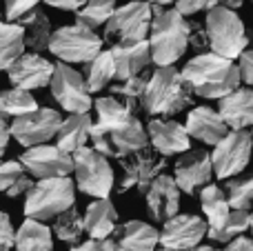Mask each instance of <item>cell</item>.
I'll use <instances>...</instances> for the list:
<instances>
[{"label": "cell", "mask_w": 253, "mask_h": 251, "mask_svg": "<svg viewBox=\"0 0 253 251\" xmlns=\"http://www.w3.org/2000/svg\"><path fill=\"white\" fill-rule=\"evenodd\" d=\"M182 78L193 93L207 100H222L242 83L240 67L213 51L198 53L182 67Z\"/></svg>", "instance_id": "1"}, {"label": "cell", "mask_w": 253, "mask_h": 251, "mask_svg": "<svg viewBox=\"0 0 253 251\" xmlns=\"http://www.w3.org/2000/svg\"><path fill=\"white\" fill-rule=\"evenodd\" d=\"M153 7V4H151ZM151 60L158 67H171L189 49V20L178 9L153 7V20L149 29Z\"/></svg>", "instance_id": "2"}, {"label": "cell", "mask_w": 253, "mask_h": 251, "mask_svg": "<svg viewBox=\"0 0 253 251\" xmlns=\"http://www.w3.org/2000/svg\"><path fill=\"white\" fill-rule=\"evenodd\" d=\"M193 105V91L184 83L182 74L171 67H158L147 80L142 107L149 116H173Z\"/></svg>", "instance_id": "3"}, {"label": "cell", "mask_w": 253, "mask_h": 251, "mask_svg": "<svg viewBox=\"0 0 253 251\" xmlns=\"http://www.w3.org/2000/svg\"><path fill=\"white\" fill-rule=\"evenodd\" d=\"M205 29L207 36H209V49L222 58L236 60L249 47V36H247L245 22L229 7L213 4L211 9H207Z\"/></svg>", "instance_id": "4"}, {"label": "cell", "mask_w": 253, "mask_h": 251, "mask_svg": "<svg viewBox=\"0 0 253 251\" xmlns=\"http://www.w3.org/2000/svg\"><path fill=\"white\" fill-rule=\"evenodd\" d=\"M76 205V185L69 176L42 178L34 182L25 200V216L34 220H51Z\"/></svg>", "instance_id": "5"}, {"label": "cell", "mask_w": 253, "mask_h": 251, "mask_svg": "<svg viewBox=\"0 0 253 251\" xmlns=\"http://www.w3.org/2000/svg\"><path fill=\"white\" fill-rule=\"evenodd\" d=\"M105 40L84 25H65L53 31L49 40V51L67 65H84L102 51Z\"/></svg>", "instance_id": "6"}, {"label": "cell", "mask_w": 253, "mask_h": 251, "mask_svg": "<svg viewBox=\"0 0 253 251\" xmlns=\"http://www.w3.org/2000/svg\"><path fill=\"white\" fill-rule=\"evenodd\" d=\"M153 20V7L147 0H131V2L116 7L111 18L105 25V38L111 44L140 42L149 38Z\"/></svg>", "instance_id": "7"}, {"label": "cell", "mask_w": 253, "mask_h": 251, "mask_svg": "<svg viewBox=\"0 0 253 251\" xmlns=\"http://www.w3.org/2000/svg\"><path fill=\"white\" fill-rule=\"evenodd\" d=\"M76 187L91 198H109L114 191V169L109 158L98 154L93 147H83L74 154Z\"/></svg>", "instance_id": "8"}, {"label": "cell", "mask_w": 253, "mask_h": 251, "mask_svg": "<svg viewBox=\"0 0 253 251\" xmlns=\"http://www.w3.org/2000/svg\"><path fill=\"white\" fill-rule=\"evenodd\" d=\"M251 149L253 136L247 129H229V133L220 142H215L211 151L215 178L229 180L245 171L251 160Z\"/></svg>", "instance_id": "9"}, {"label": "cell", "mask_w": 253, "mask_h": 251, "mask_svg": "<svg viewBox=\"0 0 253 251\" xmlns=\"http://www.w3.org/2000/svg\"><path fill=\"white\" fill-rule=\"evenodd\" d=\"M49 89H51L53 100L69 114H89L91 111L93 100H91V91H89L87 83H84V76L78 74L67 62H58L53 67Z\"/></svg>", "instance_id": "10"}, {"label": "cell", "mask_w": 253, "mask_h": 251, "mask_svg": "<svg viewBox=\"0 0 253 251\" xmlns=\"http://www.w3.org/2000/svg\"><path fill=\"white\" fill-rule=\"evenodd\" d=\"M89 142L98 154L107 156V158L123 160L131 154L147 149L149 147V133L144 129V125L138 118H131L126 125L114 129L109 133H89Z\"/></svg>", "instance_id": "11"}, {"label": "cell", "mask_w": 253, "mask_h": 251, "mask_svg": "<svg viewBox=\"0 0 253 251\" xmlns=\"http://www.w3.org/2000/svg\"><path fill=\"white\" fill-rule=\"evenodd\" d=\"M62 123V114L51 107H38L31 114H25L20 118H13L11 123V138L20 147H36L44 145L51 138H56Z\"/></svg>", "instance_id": "12"}, {"label": "cell", "mask_w": 253, "mask_h": 251, "mask_svg": "<svg viewBox=\"0 0 253 251\" xmlns=\"http://www.w3.org/2000/svg\"><path fill=\"white\" fill-rule=\"evenodd\" d=\"M20 165L29 176L38 178H60L74 171V156L62 151L58 145H36L20 154Z\"/></svg>", "instance_id": "13"}, {"label": "cell", "mask_w": 253, "mask_h": 251, "mask_svg": "<svg viewBox=\"0 0 253 251\" xmlns=\"http://www.w3.org/2000/svg\"><path fill=\"white\" fill-rule=\"evenodd\" d=\"M165 156L156 151L142 149L138 154H131L123 158V180L118 185V191L125 194L129 189H135L138 194H147L151 182L156 180L160 173H165Z\"/></svg>", "instance_id": "14"}, {"label": "cell", "mask_w": 253, "mask_h": 251, "mask_svg": "<svg viewBox=\"0 0 253 251\" xmlns=\"http://www.w3.org/2000/svg\"><path fill=\"white\" fill-rule=\"evenodd\" d=\"M209 225L207 220L193 213H175L173 218L165 220L160 231V245L173 251H189L207 238Z\"/></svg>", "instance_id": "15"}, {"label": "cell", "mask_w": 253, "mask_h": 251, "mask_svg": "<svg viewBox=\"0 0 253 251\" xmlns=\"http://www.w3.org/2000/svg\"><path fill=\"white\" fill-rule=\"evenodd\" d=\"M173 178L178 182L180 191L187 196H193L207 187L213 178V163H211V154L205 149L187 151L178 163L173 165Z\"/></svg>", "instance_id": "16"}, {"label": "cell", "mask_w": 253, "mask_h": 251, "mask_svg": "<svg viewBox=\"0 0 253 251\" xmlns=\"http://www.w3.org/2000/svg\"><path fill=\"white\" fill-rule=\"evenodd\" d=\"M53 67L56 65L49 62L44 56L31 51V53H22V56L7 69V76H9L13 87L34 91V89L49 87L51 76H53Z\"/></svg>", "instance_id": "17"}, {"label": "cell", "mask_w": 253, "mask_h": 251, "mask_svg": "<svg viewBox=\"0 0 253 251\" xmlns=\"http://www.w3.org/2000/svg\"><path fill=\"white\" fill-rule=\"evenodd\" d=\"M149 145L160 156H175L187 154L191 147V136L187 133V127L169 118H153L147 125Z\"/></svg>", "instance_id": "18"}, {"label": "cell", "mask_w": 253, "mask_h": 251, "mask_svg": "<svg viewBox=\"0 0 253 251\" xmlns=\"http://www.w3.org/2000/svg\"><path fill=\"white\" fill-rule=\"evenodd\" d=\"M144 200H147L149 213L158 222H165L169 218H173L180 209V187L175 182V178L160 173L147 189Z\"/></svg>", "instance_id": "19"}, {"label": "cell", "mask_w": 253, "mask_h": 251, "mask_svg": "<svg viewBox=\"0 0 253 251\" xmlns=\"http://www.w3.org/2000/svg\"><path fill=\"white\" fill-rule=\"evenodd\" d=\"M187 133L202 145H211L220 142L229 133V125L222 120L220 111L211 109V107H193L187 114Z\"/></svg>", "instance_id": "20"}, {"label": "cell", "mask_w": 253, "mask_h": 251, "mask_svg": "<svg viewBox=\"0 0 253 251\" xmlns=\"http://www.w3.org/2000/svg\"><path fill=\"white\" fill-rule=\"evenodd\" d=\"M111 53H114V62H116V80H126L131 76H140L153 62L149 38L140 40V42L114 44Z\"/></svg>", "instance_id": "21"}, {"label": "cell", "mask_w": 253, "mask_h": 251, "mask_svg": "<svg viewBox=\"0 0 253 251\" xmlns=\"http://www.w3.org/2000/svg\"><path fill=\"white\" fill-rule=\"evenodd\" d=\"M93 109H96V120H93L91 133H109L126 125L135 116L133 107L126 105L120 98L111 96V93L93 100Z\"/></svg>", "instance_id": "22"}, {"label": "cell", "mask_w": 253, "mask_h": 251, "mask_svg": "<svg viewBox=\"0 0 253 251\" xmlns=\"http://www.w3.org/2000/svg\"><path fill=\"white\" fill-rule=\"evenodd\" d=\"M222 120L229 129H249L253 127V89L238 87L220 100L218 107Z\"/></svg>", "instance_id": "23"}, {"label": "cell", "mask_w": 253, "mask_h": 251, "mask_svg": "<svg viewBox=\"0 0 253 251\" xmlns=\"http://www.w3.org/2000/svg\"><path fill=\"white\" fill-rule=\"evenodd\" d=\"M83 216H84V231L89 234V238L96 240L111 238V234L118 227V211H116L114 203L109 198L91 200Z\"/></svg>", "instance_id": "24"}, {"label": "cell", "mask_w": 253, "mask_h": 251, "mask_svg": "<svg viewBox=\"0 0 253 251\" xmlns=\"http://www.w3.org/2000/svg\"><path fill=\"white\" fill-rule=\"evenodd\" d=\"M160 245V231L142 220H129L118 227L116 251H156Z\"/></svg>", "instance_id": "25"}, {"label": "cell", "mask_w": 253, "mask_h": 251, "mask_svg": "<svg viewBox=\"0 0 253 251\" xmlns=\"http://www.w3.org/2000/svg\"><path fill=\"white\" fill-rule=\"evenodd\" d=\"M91 127H93V120L89 114H69L60 123V129L56 133V145L62 151L74 156L78 149L89 145Z\"/></svg>", "instance_id": "26"}, {"label": "cell", "mask_w": 253, "mask_h": 251, "mask_svg": "<svg viewBox=\"0 0 253 251\" xmlns=\"http://www.w3.org/2000/svg\"><path fill=\"white\" fill-rule=\"evenodd\" d=\"M200 205L207 216V225H209L207 236L218 231L220 227L229 220V216H231V211H233V207L229 205L227 194L215 185H207L200 189Z\"/></svg>", "instance_id": "27"}, {"label": "cell", "mask_w": 253, "mask_h": 251, "mask_svg": "<svg viewBox=\"0 0 253 251\" xmlns=\"http://www.w3.org/2000/svg\"><path fill=\"white\" fill-rule=\"evenodd\" d=\"M16 251H53V231L44 222L27 218L16 229Z\"/></svg>", "instance_id": "28"}, {"label": "cell", "mask_w": 253, "mask_h": 251, "mask_svg": "<svg viewBox=\"0 0 253 251\" xmlns=\"http://www.w3.org/2000/svg\"><path fill=\"white\" fill-rule=\"evenodd\" d=\"M84 83H87L89 91L98 93L105 87H109L111 80H116V62L111 49H102L96 58L84 62Z\"/></svg>", "instance_id": "29"}, {"label": "cell", "mask_w": 253, "mask_h": 251, "mask_svg": "<svg viewBox=\"0 0 253 251\" xmlns=\"http://www.w3.org/2000/svg\"><path fill=\"white\" fill-rule=\"evenodd\" d=\"M25 49V27L18 22H0V71H7Z\"/></svg>", "instance_id": "30"}, {"label": "cell", "mask_w": 253, "mask_h": 251, "mask_svg": "<svg viewBox=\"0 0 253 251\" xmlns=\"http://www.w3.org/2000/svg\"><path fill=\"white\" fill-rule=\"evenodd\" d=\"M20 25L25 27V47H29L36 53L49 49V40L53 36V29H51V20H49L47 13L36 9Z\"/></svg>", "instance_id": "31"}, {"label": "cell", "mask_w": 253, "mask_h": 251, "mask_svg": "<svg viewBox=\"0 0 253 251\" xmlns=\"http://www.w3.org/2000/svg\"><path fill=\"white\" fill-rule=\"evenodd\" d=\"M53 234L60 243H67V245H78L83 240V236L87 234L84 231V216L74 207H69L67 211L58 213L56 216V222H53Z\"/></svg>", "instance_id": "32"}, {"label": "cell", "mask_w": 253, "mask_h": 251, "mask_svg": "<svg viewBox=\"0 0 253 251\" xmlns=\"http://www.w3.org/2000/svg\"><path fill=\"white\" fill-rule=\"evenodd\" d=\"M36 109H38V100L27 89L11 87V89H2L0 91V111L7 118H20V116L31 114Z\"/></svg>", "instance_id": "33"}, {"label": "cell", "mask_w": 253, "mask_h": 251, "mask_svg": "<svg viewBox=\"0 0 253 251\" xmlns=\"http://www.w3.org/2000/svg\"><path fill=\"white\" fill-rule=\"evenodd\" d=\"M116 11V0H87L76 11V22L96 31L98 27L107 25L111 13Z\"/></svg>", "instance_id": "34"}, {"label": "cell", "mask_w": 253, "mask_h": 251, "mask_svg": "<svg viewBox=\"0 0 253 251\" xmlns=\"http://www.w3.org/2000/svg\"><path fill=\"white\" fill-rule=\"evenodd\" d=\"M147 80L144 76H131L126 80H116L114 84H109V93L120 100H125L126 105H131L133 109H138V105H142V96L147 89Z\"/></svg>", "instance_id": "35"}, {"label": "cell", "mask_w": 253, "mask_h": 251, "mask_svg": "<svg viewBox=\"0 0 253 251\" xmlns=\"http://www.w3.org/2000/svg\"><path fill=\"white\" fill-rule=\"evenodd\" d=\"M249 222H251V211L233 209L229 220L224 222L218 231L209 234V238L215 240V243H231L233 238H238V236H242L245 231H249Z\"/></svg>", "instance_id": "36"}, {"label": "cell", "mask_w": 253, "mask_h": 251, "mask_svg": "<svg viewBox=\"0 0 253 251\" xmlns=\"http://www.w3.org/2000/svg\"><path fill=\"white\" fill-rule=\"evenodd\" d=\"M224 194H227L229 205H231L233 209H245V211H249L253 207V176L240 178V180L229 178Z\"/></svg>", "instance_id": "37"}, {"label": "cell", "mask_w": 253, "mask_h": 251, "mask_svg": "<svg viewBox=\"0 0 253 251\" xmlns=\"http://www.w3.org/2000/svg\"><path fill=\"white\" fill-rule=\"evenodd\" d=\"M44 0H4V18L7 22H18L20 25L27 16L38 9V4Z\"/></svg>", "instance_id": "38"}, {"label": "cell", "mask_w": 253, "mask_h": 251, "mask_svg": "<svg viewBox=\"0 0 253 251\" xmlns=\"http://www.w3.org/2000/svg\"><path fill=\"white\" fill-rule=\"evenodd\" d=\"M25 173V167L20 165V160H2L0 158V191L7 194V189Z\"/></svg>", "instance_id": "39"}, {"label": "cell", "mask_w": 253, "mask_h": 251, "mask_svg": "<svg viewBox=\"0 0 253 251\" xmlns=\"http://www.w3.org/2000/svg\"><path fill=\"white\" fill-rule=\"evenodd\" d=\"M16 245V229L11 225L9 213L0 209V251H11Z\"/></svg>", "instance_id": "40"}, {"label": "cell", "mask_w": 253, "mask_h": 251, "mask_svg": "<svg viewBox=\"0 0 253 251\" xmlns=\"http://www.w3.org/2000/svg\"><path fill=\"white\" fill-rule=\"evenodd\" d=\"M173 4L182 16H193V13H198V11L211 9L215 4V0H175Z\"/></svg>", "instance_id": "41"}, {"label": "cell", "mask_w": 253, "mask_h": 251, "mask_svg": "<svg viewBox=\"0 0 253 251\" xmlns=\"http://www.w3.org/2000/svg\"><path fill=\"white\" fill-rule=\"evenodd\" d=\"M69 251H116V243L111 238L105 240H96V238H89L87 243H78V245H71Z\"/></svg>", "instance_id": "42"}, {"label": "cell", "mask_w": 253, "mask_h": 251, "mask_svg": "<svg viewBox=\"0 0 253 251\" xmlns=\"http://www.w3.org/2000/svg\"><path fill=\"white\" fill-rule=\"evenodd\" d=\"M189 44L198 51L209 47V36H207V29H202L196 22H189Z\"/></svg>", "instance_id": "43"}, {"label": "cell", "mask_w": 253, "mask_h": 251, "mask_svg": "<svg viewBox=\"0 0 253 251\" xmlns=\"http://www.w3.org/2000/svg\"><path fill=\"white\" fill-rule=\"evenodd\" d=\"M240 76L242 83H247V87L253 89V49H247L245 53L240 56Z\"/></svg>", "instance_id": "44"}, {"label": "cell", "mask_w": 253, "mask_h": 251, "mask_svg": "<svg viewBox=\"0 0 253 251\" xmlns=\"http://www.w3.org/2000/svg\"><path fill=\"white\" fill-rule=\"evenodd\" d=\"M31 187H34V180H31V176H29V173H22V176L18 178V180L7 189V196H9V198H20V196L29 194Z\"/></svg>", "instance_id": "45"}, {"label": "cell", "mask_w": 253, "mask_h": 251, "mask_svg": "<svg viewBox=\"0 0 253 251\" xmlns=\"http://www.w3.org/2000/svg\"><path fill=\"white\" fill-rule=\"evenodd\" d=\"M9 138H11V125L7 123V116L0 111V158H2L4 151H7Z\"/></svg>", "instance_id": "46"}, {"label": "cell", "mask_w": 253, "mask_h": 251, "mask_svg": "<svg viewBox=\"0 0 253 251\" xmlns=\"http://www.w3.org/2000/svg\"><path fill=\"white\" fill-rule=\"evenodd\" d=\"M44 2L53 9H60V11H78L87 0H44Z\"/></svg>", "instance_id": "47"}, {"label": "cell", "mask_w": 253, "mask_h": 251, "mask_svg": "<svg viewBox=\"0 0 253 251\" xmlns=\"http://www.w3.org/2000/svg\"><path fill=\"white\" fill-rule=\"evenodd\" d=\"M222 251H253V240L247 238V236H238L231 243H227V247Z\"/></svg>", "instance_id": "48"}, {"label": "cell", "mask_w": 253, "mask_h": 251, "mask_svg": "<svg viewBox=\"0 0 253 251\" xmlns=\"http://www.w3.org/2000/svg\"><path fill=\"white\" fill-rule=\"evenodd\" d=\"M215 4H222V7H229V9H240L245 4V0H215Z\"/></svg>", "instance_id": "49"}, {"label": "cell", "mask_w": 253, "mask_h": 251, "mask_svg": "<svg viewBox=\"0 0 253 251\" xmlns=\"http://www.w3.org/2000/svg\"><path fill=\"white\" fill-rule=\"evenodd\" d=\"M149 4H153V7H169V4H173L175 0H147Z\"/></svg>", "instance_id": "50"}, {"label": "cell", "mask_w": 253, "mask_h": 251, "mask_svg": "<svg viewBox=\"0 0 253 251\" xmlns=\"http://www.w3.org/2000/svg\"><path fill=\"white\" fill-rule=\"evenodd\" d=\"M189 251H215L213 247H207V245H198V247H193V249H189Z\"/></svg>", "instance_id": "51"}, {"label": "cell", "mask_w": 253, "mask_h": 251, "mask_svg": "<svg viewBox=\"0 0 253 251\" xmlns=\"http://www.w3.org/2000/svg\"><path fill=\"white\" fill-rule=\"evenodd\" d=\"M249 229H251V240H253V211H251V222H249Z\"/></svg>", "instance_id": "52"}, {"label": "cell", "mask_w": 253, "mask_h": 251, "mask_svg": "<svg viewBox=\"0 0 253 251\" xmlns=\"http://www.w3.org/2000/svg\"><path fill=\"white\" fill-rule=\"evenodd\" d=\"M156 251H173V249H167V247H162V249H156Z\"/></svg>", "instance_id": "53"}, {"label": "cell", "mask_w": 253, "mask_h": 251, "mask_svg": "<svg viewBox=\"0 0 253 251\" xmlns=\"http://www.w3.org/2000/svg\"><path fill=\"white\" fill-rule=\"evenodd\" d=\"M251 136H253V133H251Z\"/></svg>", "instance_id": "54"}]
</instances>
